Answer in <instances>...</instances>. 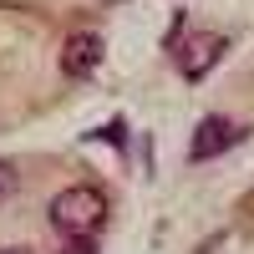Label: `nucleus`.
<instances>
[{"instance_id":"obj_4","label":"nucleus","mask_w":254,"mask_h":254,"mask_svg":"<svg viewBox=\"0 0 254 254\" xmlns=\"http://www.w3.org/2000/svg\"><path fill=\"white\" fill-rule=\"evenodd\" d=\"M102 36L97 31H71L66 41H61V71L66 76H92L102 66Z\"/></svg>"},{"instance_id":"obj_5","label":"nucleus","mask_w":254,"mask_h":254,"mask_svg":"<svg viewBox=\"0 0 254 254\" xmlns=\"http://www.w3.org/2000/svg\"><path fill=\"white\" fill-rule=\"evenodd\" d=\"M15 188H20V173H15V163H5V158H0V203H5V198L15 193Z\"/></svg>"},{"instance_id":"obj_2","label":"nucleus","mask_w":254,"mask_h":254,"mask_svg":"<svg viewBox=\"0 0 254 254\" xmlns=\"http://www.w3.org/2000/svg\"><path fill=\"white\" fill-rule=\"evenodd\" d=\"M178 71H183V81H203L208 71L219 66V56L229 51V41L219 36V31H198L193 41H178Z\"/></svg>"},{"instance_id":"obj_1","label":"nucleus","mask_w":254,"mask_h":254,"mask_svg":"<svg viewBox=\"0 0 254 254\" xmlns=\"http://www.w3.org/2000/svg\"><path fill=\"white\" fill-rule=\"evenodd\" d=\"M46 219H51L56 234H97L107 224V193L97 183H71V188H61L51 198Z\"/></svg>"},{"instance_id":"obj_7","label":"nucleus","mask_w":254,"mask_h":254,"mask_svg":"<svg viewBox=\"0 0 254 254\" xmlns=\"http://www.w3.org/2000/svg\"><path fill=\"white\" fill-rule=\"evenodd\" d=\"M0 254H31V249H20V244H10V249H0Z\"/></svg>"},{"instance_id":"obj_6","label":"nucleus","mask_w":254,"mask_h":254,"mask_svg":"<svg viewBox=\"0 0 254 254\" xmlns=\"http://www.w3.org/2000/svg\"><path fill=\"white\" fill-rule=\"evenodd\" d=\"M66 239H71V249H66V254H92V244H81L87 234H66Z\"/></svg>"},{"instance_id":"obj_3","label":"nucleus","mask_w":254,"mask_h":254,"mask_svg":"<svg viewBox=\"0 0 254 254\" xmlns=\"http://www.w3.org/2000/svg\"><path fill=\"white\" fill-rule=\"evenodd\" d=\"M244 137V127L239 122H229L224 112H208L198 127H193V142H188V158L193 163H208V158H219V153H229Z\"/></svg>"}]
</instances>
